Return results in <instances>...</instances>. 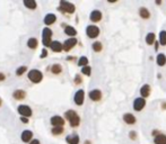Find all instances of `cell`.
I'll return each mask as SVG.
<instances>
[{
  "mask_svg": "<svg viewBox=\"0 0 166 144\" xmlns=\"http://www.w3.org/2000/svg\"><path fill=\"white\" fill-rule=\"evenodd\" d=\"M89 19H91L92 23H100L102 19H103V14H102V11L98 9H95L93 10L91 14H89Z\"/></svg>",
  "mask_w": 166,
  "mask_h": 144,
  "instance_id": "12",
  "label": "cell"
},
{
  "mask_svg": "<svg viewBox=\"0 0 166 144\" xmlns=\"http://www.w3.org/2000/svg\"><path fill=\"white\" fill-rule=\"evenodd\" d=\"M66 142L68 144H79L80 138H79L78 134H70L66 136Z\"/></svg>",
  "mask_w": 166,
  "mask_h": 144,
  "instance_id": "21",
  "label": "cell"
},
{
  "mask_svg": "<svg viewBox=\"0 0 166 144\" xmlns=\"http://www.w3.org/2000/svg\"><path fill=\"white\" fill-rule=\"evenodd\" d=\"M17 112H18V114L22 117H26V118H29L32 115H33V110H32V108L28 105H19L18 107H17Z\"/></svg>",
  "mask_w": 166,
  "mask_h": 144,
  "instance_id": "7",
  "label": "cell"
},
{
  "mask_svg": "<svg viewBox=\"0 0 166 144\" xmlns=\"http://www.w3.org/2000/svg\"><path fill=\"white\" fill-rule=\"evenodd\" d=\"M158 43L162 45V46H165L166 45V31H162L159 33V42Z\"/></svg>",
  "mask_w": 166,
  "mask_h": 144,
  "instance_id": "32",
  "label": "cell"
},
{
  "mask_svg": "<svg viewBox=\"0 0 166 144\" xmlns=\"http://www.w3.org/2000/svg\"><path fill=\"white\" fill-rule=\"evenodd\" d=\"M129 138H130V140H132V141H136V140L138 138V134H137V132L130 131L129 132Z\"/></svg>",
  "mask_w": 166,
  "mask_h": 144,
  "instance_id": "35",
  "label": "cell"
},
{
  "mask_svg": "<svg viewBox=\"0 0 166 144\" xmlns=\"http://www.w3.org/2000/svg\"><path fill=\"white\" fill-rule=\"evenodd\" d=\"M26 45H27V47L28 49H31V50H35V49H38V38H35V37L28 38L27 42H26Z\"/></svg>",
  "mask_w": 166,
  "mask_h": 144,
  "instance_id": "23",
  "label": "cell"
},
{
  "mask_svg": "<svg viewBox=\"0 0 166 144\" xmlns=\"http://www.w3.org/2000/svg\"><path fill=\"white\" fill-rule=\"evenodd\" d=\"M101 29L97 25H88L86 27V35L92 40H95L100 36Z\"/></svg>",
  "mask_w": 166,
  "mask_h": 144,
  "instance_id": "5",
  "label": "cell"
},
{
  "mask_svg": "<svg viewBox=\"0 0 166 144\" xmlns=\"http://www.w3.org/2000/svg\"><path fill=\"white\" fill-rule=\"evenodd\" d=\"M51 49V51L52 52H54V53H60V52H62V43L59 41H52L50 44V46H49Z\"/></svg>",
  "mask_w": 166,
  "mask_h": 144,
  "instance_id": "15",
  "label": "cell"
},
{
  "mask_svg": "<svg viewBox=\"0 0 166 144\" xmlns=\"http://www.w3.org/2000/svg\"><path fill=\"white\" fill-rule=\"evenodd\" d=\"M65 121H68L69 125L72 129H76L80 125V116L78 115V113L74 109L67 110L65 113Z\"/></svg>",
  "mask_w": 166,
  "mask_h": 144,
  "instance_id": "1",
  "label": "cell"
},
{
  "mask_svg": "<svg viewBox=\"0 0 166 144\" xmlns=\"http://www.w3.org/2000/svg\"><path fill=\"white\" fill-rule=\"evenodd\" d=\"M50 123L52 127H63L65 124H66V121L63 118L62 116L60 115H54L50 118Z\"/></svg>",
  "mask_w": 166,
  "mask_h": 144,
  "instance_id": "8",
  "label": "cell"
},
{
  "mask_svg": "<svg viewBox=\"0 0 166 144\" xmlns=\"http://www.w3.org/2000/svg\"><path fill=\"white\" fill-rule=\"evenodd\" d=\"M78 44V40L76 37H69L62 43V50L65 52H70Z\"/></svg>",
  "mask_w": 166,
  "mask_h": 144,
  "instance_id": "6",
  "label": "cell"
},
{
  "mask_svg": "<svg viewBox=\"0 0 166 144\" xmlns=\"http://www.w3.org/2000/svg\"><path fill=\"white\" fill-rule=\"evenodd\" d=\"M58 10L63 14H68V15H72L76 11V6L74 3L69 2V1H65V0H60V5L58 7Z\"/></svg>",
  "mask_w": 166,
  "mask_h": 144,
  "instance_id": "2",
  "label": "cell"
},
{
  "mask_svg": "<svg viewBox=\"0 0 166 144\" xmlns=\"http://www.w3.org/2000/svg\"><path fill=\"white\" fill-rule=\"evenodd\" d=\"M33 132L31 129H25V131L22 132V134H20V140H22L24 143H29V142L33 140Z\"/></svg>",
  "mask_w": 166,
  "mask_h": 144,
  "instance_id": "14",
  "label": "cell"
},
{
  "mask_svg": "<svg viewBox=\"0 0 166 144\" xmlns=\"http://www.w3.org/2000/svg\"><path fill=\"white\" fill-rule=\"evenodd\" d=\"M65 34L67 36H70V37H75L76 35H77V29L74 27V26H70V25H67L65 27Z\"/></svg>",
  "mask_w": 166,
  "mask_h": 144,
  "instance_id": "24",
  "label": "cell"
},
{
  "mask_svg": "<svg viewBox=\"0 0 166 144\" xmlns=\"http://www.w3.org/2000/svg\"><path fill=\"white\" fill-rule=\"evenodd\" d=\"M156 41V35L154 34V33H148L147 36H146V43L147 45H153Z\"/></svg>",
  "mask_w": 166,
  "mask_h": 144,
  "instance_id": "28",
  "label": "cell"
},
{
  "mask_svg": "<svg viewBox=\"0 0 166 144\" xmlns=\"http://www.w3.org/2000/svg\"><path fill=\"white\" fill-rule=\"evenodd\" d=\"M156 62L159 66H164L166 64V55L164 53H158L156 57Z\"/></svg>",
  "mask_w": 166,
  "mask_h": 144,
  "instance_id": "26",
  "label": "cell"
},
{
  "mask_svg": "<svg viewBox=\"0 0 166 144\" xmlns=\"http://www.w3.org/2000/svg\"><path fill=\"white\" fill-rule=\"evenodd\" d=\"M63 132H65V127H52L51 129V133L54 136H59V135H62Z\"/></svg>",
  "mask_w": 166,
  "mask_h": 144,
  "instance_id": "29",
  "label": "cell"
},
{
  "mask_svg": "<svg viewBox=\"0 0 166 144\" xmlns=\"http://www.w3.org/2000/svg\"><path fill=\"white\" fill-rule=\"evenodd\" d=\"M151 94V87L149 85H144L140 88V95L141 98H148Z\"/></svg>",
  "mask_w": 166,
  "mask_h": 144,
  "instance_id": "20",
  "label": "cell"
},
{
  "mask_svg": "<svg viewBox=\"0 0 166 144\" xmlns=\"http://www.w3.org/2000/svg\"><path fill=\"white\" fill-rule=\"evenodd\" d=\"M50 71H51V73H52V74L59 75V74H61V73H62L63 68H62V66H61V64H59V63H53V64L50 66Z\"/></svg>",
  "mask_w": 166,
  "mask_h": 144,
  "instance_id": "19",
  "label": "cell"
},
{
  "mask_svg": "<svg viewBox=\"0 0 166 144\" xmlns=\"http://www.w3.org/2000/svg\"><path fill=\"white\" fill-rule=\"evenodd\" d=\"M74 81H75V85H82L83 83V78L80 74H76L75 78H74Z\"/></svg>",
  "mask_w": 166,
  "mask_h": 144,
  "instance_id": "34",
  "label": "cell"
},
{
  "mask_svg": "<svg viewBox=\"0 0 166 144\" xmlns=\"http://www.w3.org/2000/svg\"><path fill=\"white\" fill-rule=\"evenodd\" d=\"M82 74H84V75H87V77H91V74H92V68H91V66H84V68H82Z\"/></svg>",
  "mask_w": 166,
  "mask_h": 144,
  "instance_id": "33",
  "label": "cell"
},
{
  "mask_svg": "<svg viewBox=\"0 0 166 144\" xmlns=\"http://www.w3.org/2000/svg\"><path fill=\"white\" fill-rule=\"evenodd\" d=\"M20 122L24 123V124H28V122H29V118H26V117H20Z\"/></svg>",
  "mask_w": 166,
  "mask_h": 144,
  "instance_id": "37",
  "label": "cell"
},
{
  "mask_svg": "<svg viewBox=\"0 0 166 144\" xmlns=\"http://www.w3.org/2000/svg\"><path fill=\"white\" fill-rule=\"evenodd\" d=\"M74 103L77 105V106H83L85 103V91L83 89H79V90L76 91L75 96H74Z\"/></svg>",
  "mask_w": 166,
  "mask_h": 144,
  "instance_id": "10",
  "label": "cell"
},
{
  "mask_svg": "<svg viewBox=\"0 0 166 144\" xmlns=\"http://www.w3.org/2000/svg\"><path fill=\"white\" fill-rule=\"evenodd\" d=\"M25 72H27V66H19V68H17V69H16L15 73H16V75H17V77H22V75L24 74Z\"/></svg>",
  "mask_w": 166,
  "mask_h": 144,
  "instance_id": "31",
  "label": "cell"
},
{
  "mask_svg": "<svg viewBox=\"0 0 166 144\" xmlns=\"http://www.w3.org/2000/svg\"><path fill=\"white\" fill-rule=\"evenodd\" d=\"M5 79H6V75H5V73L0 72V82L5 81Z\"/></svg>",
  "mask_w": 166,
  "mask_h": 144,
  "instance_id": "39",
  "label": "cell"
},
{
  "mask_svg": "<svg viewBox=\"0 0 166 144\" xmlns=\"http://www.w3.org/2000/svg\"><path fill=\"white\" fill-rule=\"evenodd\" d=\"M138 14H139V16H140V18L144 19V20H147V19H149L151 17L150 11H149L148 8H146V7H140Z\"/></svg>",
  "mask_w": 166,
  "mask_h": 144,
  "instance_id": "18",
  "label": "cell"
},
{
  "mask_svg": "<svg viewBox=\"0 0 166 144\" xmlns=\"http://www.w3.org/2000/svg\"><path fill=\"white\" fill-rule=\"evenodd\" d=\"M47 54H49L47 50L43 47V49H42V52H41V55H40V57H41V59H45V57H47Z\"/></svg>",
  "mask_w": 166,
  "mask_h": 144,
  "instance_id": "36",
  "label": "cell"
},
{
  "mask_svg": "<svg viewBox=\"0 0 166 144\" xmlns=\"http://www.w3.org/2000/svg\"><path fill=\"white\" fill-rule=\"evenodd\" d=\"M23 5L29 10H35L38 8V2L35 0H24L23 1Z\"/></svg>",
  "mask_w": 166,
  "mask_h": 144,
  "instance_id": "22",
  "label": "cell"
},
{
  "mask_svg": "<svg viewBox=\"0 0 166 144\" xmlns=\"http://www.w3.org/2000/svg\"><path fill=\"white\" fill-rule=\"evenodd\" d=\"M92 49H93V51L96 52V53H101V52L103 51V44L101 43V42L96 41L92 44Z\"/></svg>",
  "mask_w": 166,
  "mask_h": 144,
  "instance_id": "27",
  "label": "cell"
},
{
  "mask_svg": "<svg viewBox=\"0 0 166 144\" xmlns=\"http://www.w3.org/2000/svg\"><path fill=\"white\" fill-rule=\"evenodd\" d=\"M28 144H41V142H40V140H38V138H33Z\"/></svg>",
  "mask_w": 166,
  "mask_h": 144,
  "instance_id": "38",
  "label": "cell"
},
{
  "mask_svg": "<svg viewBox=\"0 0 166 144\" xmlns=\"http://www.w3.org/2000/svg\"><path fill=\"white\" fill-rule=\"evenodd\" d=\"M146 104H147V101H146V99H144V98H141V97L136 98L135 101H133V109H135L136 112H141V110L146 107Z\"/></svg>",
  "mask_w": 166,
  "mask_h": 144,
  "instance_id": "11",
  "label": "cell"
},
{
  "mask_svg": "<svg viewBox=\"0 0 166 144\" xmlns=\"http://www.w3.org/2000/svg\"><path fill=\"white\" fill-rule=\"evenodd\" d=\"M52 36H53V32L50 27H44L42 31V44H43L44 49L50 46L51 42H52Z\"/></svg>",
  "mask_w": 166,
  "mask_h": 144,
  "instance_id": "4",
  "label": "cell"
},
{
  "mask_svg": "<svg viewBox=\"0 0 166 144\" xmlns=\"http://www.w3.org/2000/svg\"><path fill=\"white\" fill-rule=\"evenodd\" d=\"M56 22V16L54 14H47V15L44 16L43 18V23L45 24L47 26H51L53 25L54 23Z\"/></svg>",
  "mask_w": 166,
  "mask_h": 144,
  "instance_id": "16",
  "label": "cell"
},
{
  "mask_svg": "<svg viewBox=\"0 0 166 144\" xmlns=\"http://www.w3.org/2000/svg\"><path fill=\"white\" fill-rule=\"evenodd\" d=\"M88 97L92 101H95V103H98V101L102 100L103 98V92L100 89H93L88 92Z\"/></svg>",
  "mask_w": 166,
  "mask_h": 144,
  "instance_id": "9",
  "label": "cell"
},
{
  "mask_svg": "<svg viewBox=\"0 0 166 144\" xmlns=\"http://www.w3.org/2000/svg\"><path fill=\"white\" fill-rule=\"evenodd\" d=\"M13 98L15 100H24L26 98V92L23 89H16L13 92Z\"/></svg>",
  "mask_w": 166,
  "mask_h": 144,
  "instance_id": "17",
  "label": "cell"
},
{
  "mask_svg": "<svg viewBox=\"0 0 166 144\" xmlns=\"http://www.w3.org/2000/svg\"><path fill=\"white\" fill-rule=\"evenodd\" d=\"M67 60H68V61H72V60H75V57H68Z\"/></svg>",
  "mask_w": 166,
  "mask_h": 144,
  "instance_id": "40",
  "label": "cell"
},
{
  "mask_svg": "<svg viewBox=\"0 0 166 144\" xmlns=\"http://www.w3.org/2000/svg\"><path fill=\"white\" fill-rule=\"evenodd\" d=\"M88 63H89V61H88L87 57H80L78 59L77 64H78V66H80V68H84V66H88Z\"/></svg>",
  "mask_w": 166,
  "mask_h": 144,
  "instance_id": "30",
  "label": "cell"
},
{
  "mask_svg": "<svg viewBox=\"0 0 166 144\" xmlns=\"http://www.w3.org/2000/svg\"><path fill=\"white\" fill-rule=\"evenodd\" d=\"M122 119L123 122L127 124V125H135L136 123H137V117L132 113H125L123 114L122 116Z\"/></svg>",
  "mask_w": 166,
  "mask_h": 144,
  "instance_id": "13",
  "label": "cell"
},
{
  "mask_svg": "<svg viewBox=\"0 0 166 144\" xmlns=\"http://www.w3.org/2000/svg\"><path fill=\"white\" fill-rule=\"evenodd\" d=\"M2 106V99H1V98H0V107Z\"/></svg>",
  "mask_w": 166,
  "mask_h": 144,
  "instance_id": "42",
  "label": "cell"
},
{
  "mask_svg": "<svg viewBox=\"0 0 166 144\" xmlns=\"http://www.w3.org/2000/svg\"><path fill=\"white\" fill-rule=\"evenodd\" d=\"M27 78L32 83H40L43 80V73L38 69H32L27 72Z\"/></svg>",
  "mask_w": 166,
  "mask_h": 144,
  "instance_id": "3",
  "label": "cell"
},
{
  "mask_svg": "<svg viewBox=\"0 0 166 144\" xmlns=\"http://www.w3.org/2000/svg\"><path fill=\"white\" fill-rule=\"evenodd\" d=\"M85 144H92L91 141H85Z\"/></svg>",
  "mask_w": 166,
  "mask_h": 144,
  "instance_id": "41",
  "label": "cell"
},
{
  "mask_svg": "<svg viewBox=\"0 0 166 144\" xmlns=\"http://www.w3.org/2000/svg\"><path fill=\"white\" fill-rule=\"evenodd\" d=\"M154 143L155 144H166V135L163 133H158V134L154 138Z\"/></svg>",
  "mask_w": 166,
  "mask_h": 144,
  "instance_id": "25",
  "label": "cell"
}]
</instances>
